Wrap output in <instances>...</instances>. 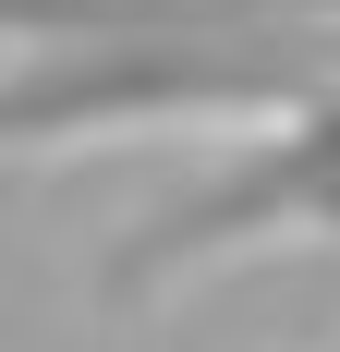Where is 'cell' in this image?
Masks as SVG:
<instances>
[{
  "instance_id": "1",
  "label": "cell",
  "mask_w": 340,
  "mask_h": 352,
  "mask_svg": "<svg viewBox=\"0 0 340 352\" xmlns=\"http://www.w3.org/2000/svg\"><path fill=\"white\" fill-rule=\"evenodd\" d=\"M279 243H340V85L292 98L268 134H243L231 158H206L182 195L122 231L98 255V304H158L170 280L195 267H231V255H279Z\"/></svg>"
}]
</instances>
